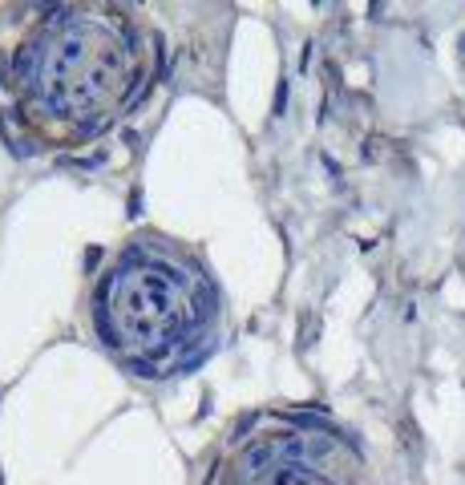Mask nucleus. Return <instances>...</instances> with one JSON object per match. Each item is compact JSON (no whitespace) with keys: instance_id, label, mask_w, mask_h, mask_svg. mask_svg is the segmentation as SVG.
Listing matches in <instances>:
<instances>
[{"instance_id":"1","label":"nucleus","mask_w":465,"mask_h":485,"mask_svg":"<svg viewBox=\"0 0 465 485\" xmlns=\"http://www.w3.org/2000/svg\"><path fill=\"white\" fill-rule=\"evenodd\" d=\"M162 69L158 28L130 4H16L0 16V125L21 154L98 142Z\"/></svg>"},{"instance_id":"2","label":"nucleus","mask_w":465,"mask_h":485,"mask_svg":"<svg viewBox=\"0 0 465 485\" xmlns=\"http://www.w3.org/2000/svg\"><path fill=\"white\" fill-rule=\"evenodd\" d=\"M89 328L122 372L162 385L223 348L226 296L194 243L142 226L93 275Z\"/></svg>"},{"instance_id":"3","label":"nucleus","mask_w":465,"mask_h":485,"mask_svg":"<svg viewBox=\"0 0 465 485\" xmlns=\"http://www.w3.org/2000/svg\"><path fill=\"white\" fill-rule=\"evenodd\" d=\"M202 485H368L356 441L315 409L243 412L214 445Z\"/></svg>"}]
</instances>
